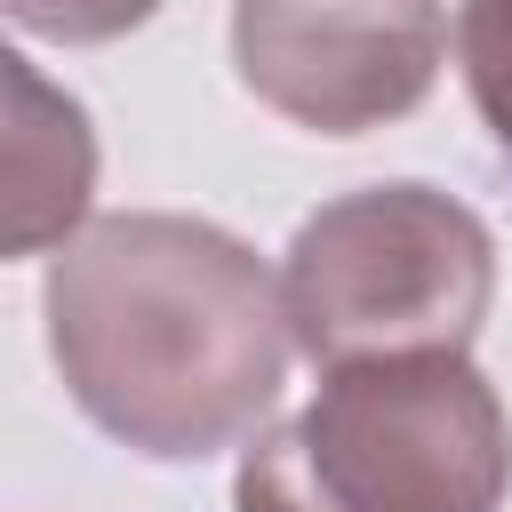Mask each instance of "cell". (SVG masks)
Masks as SVG:
<instances>
[{"label": "cell", "mask_w": 512, "mask_h": 512, "mask_svg": "<svg viewBox=\"0 0 512 512\" xmlns=\"http://www.w3.org/2000/svg\"><path fill=\"white\" fill-rule=\"evenodd\" d=\"M160 0H8V24L32 32V40H64V48H96V40H120L152 16Z\"/></svg>", "instance_id": "52a82bcc"}, {"label": "cell", "mask_w": 512, "mask_h": 512, "mask_svg": "<svg viewBox=\"0 0 512 512\" xmlns=\"http://www.w3.org/2000/svg\"><path fill=\"white\" fill-rule=\"evenodd\" d=\"M280 296L296 352L320 368L464 352L496 304V240L440 184H368L296 224Z\"/></svg>", "instance_id": "3957f363"}, {"label": "cell", "mask_w": 512, "mask_h": 512, "mask_svg": "<svg viewBox=\"0 0 512 512\" xmlns=\"http://www.w3.org/2000/svg\"><path fill=\"white\" fill-rule=\"evenodd\" d=\"M440 56V0H232L240 88L312 136H368L416 112Z\"/></svg>", "instance_id": "277c9868"}, {"label": "cell", "mask_w": 512, "mask_h": 512, "mask_svg": "<svg viewBox=\"0 0 512 512\" xmlns=\"http://www.w3.org/2000/svg\"><path fill=\"white\" fill-rule=\"evenodd\" d=\"M40 320L72 408L152 464L256 440L296 360L280 272L240 232L168 208L80 224L48 256Z\"/></svg>", "instance_id": "6da1fadb"}, {"label": "cell", "mask_w": 512, "mask_h": 512, "mask_svg": "<svg viewBox=\"0 0 512 512\" xmlns=\"http://www.w3.org/2000/svg\"><path fill=\"white\" fill-rule=\"evenodd\" d=\"M8 80V256L64 248L88 216L96 136L88 112L32 72V56H0Z\"/></svg>", "instance_id": "5b68a950"}, {"label": "cell", "mask_w": 512, "mask_h": 512, "mask_svg": "<svg viewBox=\"0 0 512 512\" xmlns=\"http://www.w3.org/2000/svg\"><path fill=\"white\" fill-rule=\"evenodd\" d=\"M504 496L512 416L464 352L328 368L232 472V512H496Z\"/></svg>", "instance_id": "7a4b0ae2"}, {"label": "cell", "mask_w": 512, "mask_h": 512, "mask_svg": "<svg viewBox=\"0 0 512 512\" xmlns=\"http://www.w3.org/2000/svg\"><path fill=\"white\" fill-rule=\"evenodd\" d=\"M456 64L488 136L512 152V0H456Z\"/></svg>", "instance_id": "8992f818"}]
</instances>
